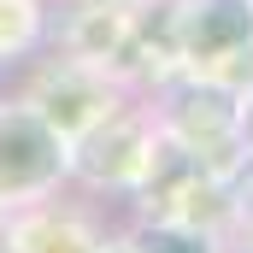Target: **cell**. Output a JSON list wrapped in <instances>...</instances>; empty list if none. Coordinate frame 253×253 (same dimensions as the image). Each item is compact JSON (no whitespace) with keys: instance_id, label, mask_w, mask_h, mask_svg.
<instances>
[{"instance_id":"cell-1","label":"cell","mask_w":253,"mask_h":253,"mask_svg":"<svg viewBox=\"0 0 253 253\" xmlns=\"http://www.w3.org/2000/svg\"><path fill=\"white\" fill-rule=\"evenodd\" d=\"M153 112H159V129L189 147L194 159H206L212 171L236 177L248 165L242 141H236V112H242V88L230 77H212V71H171L147 88Z\"/></svg>"},{"instance_id":"cell-2","label":"cell","mask_w":253,"mask_h":253,"mask_svg":"<svg viewBox=\"0 0 253 253\" xmlns=\"http://www.w3.org/2000/svg\"><path fill=\"white\" fill-rule=\"evenodd\" d=\"M159 112H153V100H118L106 118H94V124L83 129L77 141H71V183H83V189L94 194H135V183L147 177V165H153V153H159Z\"/></svg>"},{"instance_id":"cell-3","label":"cell","mask_w":253,"mask_h":253,"mask_svg":"<svg viewBox=\"0 0 253 253\" xmlns=\"http://www.w3.org/2000/svg\"><path fill=\"white\" fill-rule=\"evenodd\" d=\"M71 183V135L30 100H0V206H24Z\"/></svg>"},{"instance_id":"cell-4","label":"cell","mask_w":253,"mask_h":253,"mask_svg":"<svg viewBox=\"0 0 253 253\" xmlns=\"http://www.w3.org/2000/svg\"><path fill=\"white\" fill-rule=\"evenodd\" d=\"M171 24L183 71L230 77L236 88L253 83V0H177Z\"/></svg>"},{"instance_id":"cell-5","label":"cell","mask_w":253,"mask_h":253,"mask_svg":"<svg viewBox=\"0 0 253 253\" xmlns=\"http://www.w3.org/2000/svg\"><path fill=\"white\" fill-rule=\"evenodd\" d=\"M24 100H30L53 129H65V135L77 141L94 118H106L118 100H129V83L112 77V71H100V65H83V59H71V53H59L53 65H42V77L30 83Z\"/></svg>"},{"instance_id":"cell-6","label":"cell","mask_w":253,"mask_h":253,"mask_svg":"<svg viewBox=\"0 0 253 253\" xmlns=\"http://www.w3.org/2000/svg\"><path fill=\"white\" fill-rule=\"evenodd\" d=\"M100 248H106V224L59 194L24 200L6 218V253H100Z\"/></svg>"},{"instance_id":"cell-7","label":"cell","mask_w":253,"mask_h":253,"mask_svg":"<svg viewBox=\"0 0 253 253\" xmlns=\"http://www.w3.org/2000/svg\"><path fill=\"white\" fill-rule=\"evenodd\" d=\"M47 42V6L42 0H0V65L30 59Z\"/></svg>"},{"instance_id":"cell-8","label":"cell","mask_w":253,"mask_h":253,"mask_svg":"<svg viewBox=\"0 0 253 253\" xmlns=\"http://www.w3.org/2000/svg\"><path fill=\"white\" fill-rule=\"evenodd\" d=\"M141 253H224L218 230H194V224H171V218H135L129 224Z\"/></svg>"},{"instance_id":"cell-9","label":"cell","mask_w":253,"mask_h":253,"mask_svg":"<svg viewBox=\"0 0 253 253\" xmlns=\"http://www.w3.org/2000/svg\"><path fill=\"white\" fill-rule=\"evenodd\" d=\"M236 141H242V153L253 159V83L242 88V112H236Z\"/></svg>"},{"instance_id":"cell-10","label":"cell","mask_w":253,"mask_h":253,"mask_svg":"<svg viewBox=\"0 0 253 253\" xmlns=\"http://www.w3.org/2000/svg\"><path fill=\"white\" fill-rule=\"evenodd\" d=\"M100 253H141V242H135V230H118V236H106Z\"/></svg>"},{"instance_id":"cell-11","label":"cell","mask_w":253,"mask_h":253,"mask_svg":"<svg viewBox=\"0 0 253 253\" xmlns=\"http://www.w3.org/2000/svg\"><path fill=\"white\" fill-rule=\"evenodd\" d=\"M6 218H12V206H0V253H6Z\"/></svg>"},{"instance_id":"cell-12","label":"cell","mask_w":253,"mask_h":253,"mask_svg":"<svg viewBox=\"0 0 253 253\" xmlns=\"http://www.w3.org/2000/svg\"><path fill=\"white\" fill-rule=\"evenodd\" d=\"M124 6H147V0H124Z\"/></svg>"},{"instance_id":"cell-13","label":"cell","mask_w":253,"mask_h":253,"mask_svg":"<svg viewBox=\"0 0 253 253\" xmlns=\"http://www.w3.org/2000/svg\"><path fill=\"white\" fill-rule=\"evenodd\" d=\"M236 253H253V248H236Z\"/></svg>"}]
</instances>
